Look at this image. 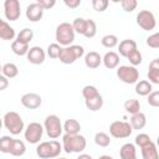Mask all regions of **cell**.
<instances>
[{"label": "cell", "instance_id": "2", "mask_svg": "<svg viewBox=\"0 0 159 159\" xmlns=\"http://www.w3.org/2000/svg\"><path fill=\"white\" fill-rule=\"evenodd\" d=\"M62 149H63L62 144H60V142L52 139L48 142L40 143L36 148V154L41 159H53L60 155Z\"/></svg>", "mask_w": 159, "mask_h": 159}, {"label": "cell", "instance_id": "33", "mask_svg": "<svg viewBox=\"0 0 159 159\" xmlns=\"http://www.w3.org/2000/svg\"><path fill=\"white\" fill-rule=\"evenodd\" d=\"M62 48H63V47H61V45H58L57 42L50 43L48 47H47L46 53H47V56H48L50 58H60V55H61V52H62Z\"/></svg>", "mask_w": 159, "mask_h": 159}, {"label": "cell", "instance_id": "26", "mask_svg": "<svg viewBox=\"0 0 159 159\" xmlns=\"http://www.w3.org/2000/svg\"><path fill=\"white\" fill-rule=\"evenodd\" d=\"M11 50L17 56H25V55H27L30 47H29V43H25V42H21L19 40H15V41L11 42Z\"/></svg>", "mask_w": 159, "mask_h": 159}, {"label": "cell", "instance_id": "30", "mask_svg": "<svg viewBox=\"0 0 159 159\" xmlns=\"http://www.w3.org/2000/svg\"><path fill=\"white\" fill-rule=\"evenodd\" d=\"M94 143L98 147H102V148H107L109 144H111V137L104 133V132H98L96 133L94 135Z\"/></svg>", "mask_w": 159, "mask_h": 159}, {"label": "cell", "instance_id": "39", "mask_svg": "<svg viewBox=\"0 0 159 159\" xmlns=\"http://www.w3.org/2000/svg\"><path fill=\"white\" fill-rule=\"evenodd\" d=\"M134 142H135V145L143 148V147H145L147 144H149V143L152 142V139H150V137H149L147 133H139V134L135 137Z\"/></svg>", "mask_w": 159, "mask_h": 159}, {"label": "cell", "instance_id": "21", "mask_svg": "<svg viewBox=\"0 0 159 159\" xmlns=\"http://www.w3.org/2000/svg\"><path fill=\"white\" fill-rule=\"evenodd\" d=\"M16 36L14 27H11L5 20H0V37L2 40H14V37Z\"/></svg>", "mask_w": 159, "mask_h": 159}, {"label": "cell", "instance_id": "41", "mask_svg": "<svg viewBox=\"0 0 159 159\" xmlns=\"http://www.w3.org/2000/svg\"><path fill=\"white\" fill-rule=\"evenodd\" d=\"M108 5H109L108 0H92V6L98 12H103L104 10H107Z\"/></svg>", "mask_w": 159, "mask_h": 159}, {"label": "cell", "instance_id": "5", "mask_svg": "<svg viewBox=\"0 0 159 159\" xmlns=\"http://www.w3.org/2000/svg\"><path fill=\"white\" fill-rule=\"evenodd\" d=\"M43 128H45L48 138H51V139L58 138L63 132V124L61 123V119L56 114H50L45 118Z\"/></svg>", "mask_w": 159, "mask_h": 159}, {"label": "cell", "instance_id": "49", "mask_svg": "<svg viewBox=\"0 0 159 159\" xmlns=\"http://www.w3.org/2000/svg\"><path fill=\"white\" fill-rule=\"evenodd\" d=\"M157 145L159 147V135H158V138H157Z\"/></svg>", "mask_w": 159, "mask_h": 159}, {"label": "cell", "instance_id": "10", "mask_svg": "<svg viewBox=\"0 0 159 159\" xmlns=\"http://www.w3.org/2000/svg\"><path fill=\"white\" fill-rule=\"evenodd\" d=\"M137 25L144 30V31H150V30H154L155 26H157V20H155V16L152 11L149 10H142L137 14Z\"/></svg>", "mask_w": 159, "mask_h": 159}, {"label": "cell", "instance_id": "18", "mask_svg": "<svg viewBox=\"0 0 159 159\" xmlns=\"http://www.w3.org/2000/svg\"><path fill=\"white\" fill-rule=\"evenodd\" d=\"M102 61H103V65L106 66V68H109V70L117 68L119 65V55L114 51H108L102 57Z\"/></svg>", "mask_w": 159, "mask_h": 159}, {"label": "cell", "instance_id": "7", "mask_svg": "<svg viewBox=\"0 0 159 159\" xmlns=\"http://www.w3.org/2000/svg\"><path fill=\"white\" fill-rule=\"evenodd\" d=\"M133 132V128L130 125L129 122H124V120H114L109 125V133L113 138L117 139H124L130 137Z\"/></svg>", "mask_w": 159, "mask_h": 159}, {"label": "cell", "instance_id": "19", "mask_svg": "<svg viewBox=\"0 0 159 159\" xmlns=\"http://www.w3.org/2000/svg\"><path fill=\"white\" fill-rule=\"evenodd\" d=\"M120 159H137V149L132 143H125L119 149Z\"/></svg>", "mask_w": 159, "mask_h": 159}, {"label": "cell", "instance_id": "37", "mask_svg": "<svg viewBox=\"0 0 159 159\" xmlns=\"http://www.w3.org/2000/svg\"><path fill=\"white\" fill-rule=\"evenodd\" d=\"M97 34V25L92 19H87V27H86V32H84V37L87 39H92Z\"/></svg>", "mask_w": 159, "mask_h": 159}, {"label": "cell", "instance_id": "4", "mask_svg": "<svg viewBox=\"0 0 159 159\" xmlns=\"http://www.w3.org/2000/svg\"><path fill=\"white\" fill-rule=\"evenodd\" d=\"M75 30H73V26L72 24L70 22H61L57 27H56V34H55V37H56V41L58 45L61 46H71V43L75 41Z\"/></svg>", "mask_w": 159, "mask_h": 159}, {"label": "cell", "instance_id": "28", "mask_svg": "<svg viewBox=\"0 0 159 159\" xmlns=\"http://www.w3.org/2000/svg\"><path fill=\"white\" fill-rule=\"evenodd\" d=\"M1 73H2L5 77H7V78H14V77H16V76L19 75V68H17V66H16L15 63L7 62V63H5V65L2 66Z\"/></svg>", "mask_w": 159, "mask_h": 159}, {"label": "cell", "instance_id": "29", "mask_svg": "<svg viewBox=\"0 0 159 159\" xmlns=\"http://www.w3.org/2000/svg\"><path fill=\"white\" fill-rule=\"evenodd\" d=\"M124 109L130 113L132 116L140 112V102L138 99H134V98H130V99H127L124 102Z\"/></svg>", "mask_w": 159, "mask_h": 159}, {"label": "cell", "instance_id": "13", "mask_svg": "<svg viewBox=\"0 0 159 159\" xmlns=\"http://www.w3.org/2000/svg\"><path fill=\"white\" fill-rule=\"evenodd\" d=\"M20 101H21V104L27 109H36L42 103V98L37 93H25Z\"/></svg>", "mask_w": 159, "mask_h": 159}, {"label": "cell", "instance_id": "1", "mask_svg": "<svg viewBox=\"0 0 159 159\" xmlns=\"http://www.w3.org/2000/svg\"><path fill=\"white\" fill-rule=\"evenodd\" d=\"M87 140L81 134H65L62 137V148L66 153H81L86 149Z\"/></svg>", "mask_w": 159, "mask_h": 159}, {"label": "cell", "instance_id": "25", "mask_svg": "<svg viewBox=\"0 0 159 159\" xmlns=\"http://www.w3.org/2000/svg\"><path fill=\"white\" fill-rule=\"evenodd\" d=\"M84 104L87 107V109L92 111V112H96V111H99L102 107H103V97L101 94L93 97V98H89V99H84Z\"/></svg>", "mask_w": 159, "mask_h": 159}, {"label": "cell", "instance_id": "14", "mask_svg": "<svg viewBox=\"0 0 159 159\" xmlns=\"http://www.w3.org/2000/svg\"><path fill=\"white\" fill-rule=\"evenodd\" d=\"M42 16H43V7L37 1L27 5V7H26L27 20H30L32 22H36V21H40L42 19Z\"/></svg>", "mask_w": 159, "mask_h": 159}, {"label": "cell", "instance_id": "34", "mask_svg": "<svg viewBox=\"0 0 159 159\" xmlns=\"http://www.w3.org/2000/svg\"><path fill=\"white\" fill-rule=\"evenodd\" d=\"M14 143V138H11L10 135H2L0 139V150L2 153H9L11 152V147Z\"/></svg>", "mask_w": 159, "mask_h": 159}, {"label": "cell", "instance_id": "31", "mask_svg": "<svg viewBox=\"0 0 159 159\" xmlns=\"http://www.w3.org/2000/svg\"><path fill=\"white\" fill-rule=\"evenodd\" d=\"M72 26H73V30L75 32L80 34V35H84L86 32V27H87V19H83V17H76L72 22Z\"/></svg>", "mask_w": 159, "mask_h": 159}, {"label": "cell", "instance_id": "35", "mask_svg": "<svg viewBox=\"0 0 159 159\" xmlns=\"http://www.w3.org/2000/svg\"><path fill=\"white\" fill-rule=\"evenodd\" d=\"M32 39H34V32H32V30L29 29V27L22 29V30L17 34V36H16V40H19V41H21V42H25V43H29Z\"/></svg>", "mask_w": 159, "mask_h": 159}, {"label": "cell", "instance_id": "12", "mask_svg": "<svg viewBox=\"0 0 159 159\" xmlns=\"http://www.w3.org/2000/svg\"><path fill=\"white\" fill-rule=\"evenodd\" d=\"M26 57H27V61L32 65H42L46 58V52L40 46H32L30 47Z\"/></svg>", "mask_w": 159, "mask_h": 159}, {"label": "cell", "instance_id": "42", "mask_svg": "<svg viewBox=\"0 0 159 159\" xmlns=\"http://www.w3.org/2000/svg\"><path fill=\"white\" fill-rule=\"evenodd\" d=\"M145 42L152 48H159V32H155V34L148 36Z\"/></svg>", "mask_w": 159, "mask_h": 159}, {"label": "cell", "instance_id": "9", "mask_svg": "<svg viewBox=\"0 0 159 159\" xmlns=\"http://www.w3.org/2000/svg\"><path fill=\"white\" fill-rule=\"evenodd\" d=\"M43 125L37 123V122H31L24 132V137L26 139V142H29L30 144H37L40 142V139L42 138L43 134Z\"/></svg>", "mask_w": 159, "mask_h": 159}, {"label": "cell", "instance_id": "24", "mask_svg": "<svg viewBox=\"0 0 159 159\" xmlns=\"http://www.w3.org/2000/svg\"><path fill=\"white\" fill-rule=\"evenodd\" d=\"M135 93L137 94H139V96H143V97H145V96H149L153 91V86H152V83L149 82V81H147V80H142V81H139V82H137L135 83Z\"/></svg>", "mask_w": 159, "mask_h": 159}, {"label": "cell", "instance_id": "27", "mask_svg": "<svg viewBox=\"0 0 159 159\" xmlns=\"http://www.w3.org/2000/svg\"><path fill=\"white\" fill-rule=\"evenodd\" d=\"M26 153V145L22 140L20 139H14L12 147H11V152L10 154L14 157H22Z\"/></svg>", "mask_w": 159, "mask_h": 159}, {"label": "cell", "instance_id": "20", "mask_svg": "<svg viewBox=\"0 0 159 159\" xmlns=\"http://www.w3.org/2000/svg\"><path fill=\"white\" fill-rule=\"evenodd\" d=\"M142 149V158L143 159H159V153L157 149V144L154 142H150Z\"/></svg>", "mask_w": 159, "mask_h": 159}, {"label": "cell", "instance_id": "43", "mask_svg": "<svg viewBox=\"0 0 159 159\" xmlns=\"http://www.w3.org/2000/svg\"><path fill=\"white\" fill-rule=\"evenodd\" d=\"M147 101H148V104L149 106H152V107H159V91L152 92L148 96Z\"/></svg>", "mask_w": 159, "mask_h": 159}, {"label": "cell", "instance_id": "40", "mask_svg": "<svg viewBox=\"0 0 159 159\" xmlns=\"http://www.w3.org/2000/svg\"><path fill=\"white\" fill-rule=\"evenodd\" d=\"M120 6L125 12H132L137 9L138 1L137 0H123V1H120Z\"/></svg>", "mask_w": 159, "mask_h": 159}, {"label": "cell", "instance_id": "17", "mask_svg": "<svg viewBox=\"0 0 159 159\" xmlns=\"http://www.w3.org/2000/svg\"><path fill=\"white\" fill-rule=\"evenodd\" d=\"M147 77L150 83L159 84V58L152 60V62L149 63V70H148Z\"/></svg>", "mask_w": 159, "mask_h": 159}, {"label": "cell", "instance_id": "16", "mask_svg": "<svg viewBox=\"0 0 159 159\" xmlns=\"http://www.w3.org/2000/svg\"><path fill=\"white\" fill-rule=\"evenodd\" d=\"M102 62H103L102 56L96 51H89L88 53L84 55V65H86V67H88L91 70H94V68L99 67V65Z\"/></svg>", "mask_w": 159, "mask_h": 159}, {"label": "cell", "instance_id": "36", "mask_svg": "<svg viewBox=\"0 0 159 159\" xmlns=\"http://www.w3.org/2000/svg\"><path fill=\"white\" fill-rule=\"evenodd\" d=\"M98 94H101V93L98 92L97 87H94V86H92V84H87V86H84V87L82 88V96H83L84 99L93 98V97H96V96H98Z\"/></svg>", "mask_w": 159, "mask_h": 159}, {"label": "cell", "instance_id": "38", "mask_svg": "<svg viewBox=\"0 0 159 159\" xmlns=\"http://www.w3.org/2000/svg\"><path fill=\"white\" fill-rule=\"evenodd\" d=\"M127 58H128L130 66H134V67L138 66V65H140L142 61H143V57H142V53H140L139 50H135V51H133L132 53H129Z\"/></svg>", "mask_w": 159, "mask_h": 159}, {"label": "cell", "instance_id": "48", "mask_svg": "<svg viewBox=\"0 0 159 159\" xmlns=\"http://www.w3.org/2000/svg\"><path fill=\"white\" fill-rule=\"evenodd\" d=\"M98 159H114V158L111 157V155H106V154H104V155H101Z\"/></svg>", "mask_w": 159, "mask_h": 159}, {"label": "cell", "instance_id": "47", "mask_svg": "<svg viewBox=\"0 0 159 159\" xmlns=\"http://www.w3.org/2000/svg\"><path fill=\"white\" fill-rule=\"evenodd\" d=\"M77 159H93V158H92L89 154H84V153H83V154H80Z\"/></svg>", "mask_w": 159, "mask_h": 159}, {"label": "cell", "instance_id": "3", "mask_svg": "<svg viewBox=\"0 0 159 159\" xmlns=\"http://www.w3.org/2000/svg\"><path fill=\"white\" fill-rule=\"evenodd\" d=\"M2 122H4V127H5L11 134H14V135L20 134V133L25 129L24 119L21 118V116H20L17 112H14V111L6 112V113L4 114Z\"/></svg>", "mask_w": 159, "mask_h": 159}, {"label": "cell", "instance_id": "45", "mask_svg": "<svg viewBox=\"0 0 159 159\" xmlns=\"http://www.w3.org/2000/svg\"><path fill=\"white\" fill-rule=\"evenodd\" d=\"M65 5L70 9H76L81 5V0H65Z\"/></svg>", "mask_w": 159, "mask_h": 159}, {"label": "cell", "instance_id": "32", "mask_svg": "<svg viewBox=\"0 0 159 159\" xmlns=\"http://www.w3.org/2000/svg\"><path fill=\"white\" fill-rule=\"evenodd\" d=\"M101 43L106 48H113V47H116L118 45V37L116 35H112V34L104 35L102 37V40H101Z\"/></svg>", "mask_w": 159, "mask_h": 159}, {"label": "cell", "instance_id": "11", "mask_svg": "<svg viewBox=\"0 0 159 159\" xmlns=\"http://www.w3.org/2000/svg\"><path fill=\"white\" fill-rule=\"evenodd\" d=\"M4 15L7 20L16 21L21 15L19 0H5V2H4Z\"/></svg>", "mask_w": 159, "mask_h": 159}, {"label": "cell", "instance_id": "6", "mask_svg": "<svg viewBox=\"0 0 159 159\" xmlns=\"http://www.w3.org/2000/svg\"><path fill=\"white\" fill-rule=\"evenodd\" d=\"M83 55H84V48H83V46H80V45H71V46H67V47H63V48H62V52H61L58 60H60L63 65H71V63H73L76 60L81 58Z\"/></svg>", "mask_w": 159, "mask_h": 159}, {"label": "cell", "instance_id": "50", "mask_svg": "<svg viewBox=\"0 0 159 159\" xmlns=\"http://www.w3.org/2000/svg\"><path fill=\"white\" fill-rule=\"evenodd\" d=\"M56 159H67V158H56Z\"/></svg>", "mask_w": 159, "mask_h": 159}, {"label": "cell", "instance_id": "22", "mask_svg": "<svg viewBox=\"0 0 159 159\" xmlns=\"http://www.w3.org/2000/svg\"><path fill=\"white\" fill-rule=\"evenodd\" d=\"M129 123H130L133 130H134V129H137V130L143 129V128L147 125V117H145L144 113L138 112V113H135V114H133V116L130 117V122H129Z\"/></svg>", "mask_w": 159, "mask_h": 159}, {"label": "cell", "instance_id": "23", "mask_svg": "<svg viewBox=\"0 0 159 159\" xmlns=\"http://www.w3.org/2000/svg\"><path fill=\"white\" fill-rule=\"evenodd\" d=\"M80 130H81V124L77 119L70 118L63 123V132L66 134H71V135L80 134Z\"/></svg>", "mask_w": 159, "mask_h": 159}, {"label": "cell", "instance_id": "44", "mask_svg": "<svg viewBox=\"0 0 159 159\" xmlns=\"http://www.w3.org/2000/svg\"><path fill=\"white\" fill-rule=\"evenodd\" d=\"M37 2L43 7V10H48L56 5V0H39Z\"/></svg>", "mask_w": 159, "mask_h": 159}, {"label": "cell", "instance_id": "46", "mask_svg": "<svg viewBox=\"0 0 159 159\" xmlns=\"http://www.w3.org/2000/svg\"><path fill=\"white\" fill-rule=\"evenodd\" d=\"M7 86H9V80H7V77H5L4 75H1V76H0V89L4 91V89H6Z\"/></svg>", "mask_w": 159, "mask_h": 159}, {"label": "cell", "instance_id": "15", "mask_svg": "<svg viewBox=\"0 0 159 159\" xmlns=\"http://www.w3.org/2000/svg\"><path fill=\"white\" fill-rule=\"evenodd\" d=\"M138 50L137 48V42L132 39H125L122 42H119L118 45V55H120L122 57H128L129 53H132L133 51Z\"/></svg>", "mask_w": 159, "mask_h": 159}, {"label": "cell", "instance_id": "8", "mask_svg": "<svg viewBox=\"0 0 159 159\" xmlns=\"http://www.w3.org/2000/svg\"><path fill=\"white\" fill-rule=\"evenodd\" d=\"M117 77L127 84H133L137 83L139 80V71L134 67V66H119L117 68Z\"/></svg>", "mask_w": 159, "mask_h": 159}]
</instances>
